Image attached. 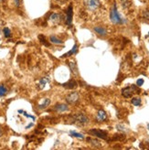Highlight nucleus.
Masks as SVG:
<instances>
[{"label": "nucleus", "mask_w": 149, "mask_h": 150, "mask_svg": "<svg viewBox=\"0 0 149 150\" xmlns=\"http://www.w3.org/2000/svg\"><path fill=\"white\" fill-rule=\"evenodd\" d=\"M110 19H111V21L114 24L119 25V24H123L125 22L123 18L119 14V12L117 10V7H116L115 4H114V6H113L111 11H110Z\"/></svg>", "instance_id": "obj_1"}, {"label": "nucleus", "mask_w": 149, "mask_h": 150, "mask_svg": "<svg viewBox=\"0 0 149 150\" xmlns=\"http://www.w3.org/2000/svg\"><path fill=\"white\" fill-rule=\"evenodd\" d=\"M74 118V122L77 123L78 125L80 126H86L89 124V118L87 117L85 115L83 114H78V115H75L73 116Z\"/></svg>", "instance_id": "obj_2"}, {"label": "nucleus", "mask_w": 149, "mask_h": 150, "mask_svg": "<svg viewBox=\"0 0 149 150\" xmlns=\"http://www.w3.org/2000/svg\"><path fill=\"white\" fill-rule=\"evenodd\" d=\"M84 5L89 10H96L101 6L100 0H84Z\"/></svg>", "instance_id": "obj_3"}, {"label": "nucleus", "mask_w": 149, "mask_h": 150, "mask_svg": "<svg viewBox=\"0 0 149 150\" xmlns=\"http://www.w3.org/2000/svg\"><path fill=\"white\" fill-rule=\"evenodd\" d=\"M136 92H138V89L136 88L135 85H131V86H128V87L125 88L122 90V94L123 96L125 98H129L131 97L133 94H135Z\"/></svg>", "instance_id": "obj_4"}, {"label": "nucleus", "mask_w": 149, "mask_h": 150, "mask_svg": "<svg viewBox=\"0 0 149 150\" xmlns=\"http://www.w3.org/2000/svg\"><path fill=\"white\" fill-rule=\"evenodd\" d=\"M90 134L92 136H95L96 137L102 138V139H106L108 136L107 132H105L103 130H100V129H92L90 130Z\"/></svg>", "instance_id": "obj_5"}, {"label": "nucleus", "mask_w": 149, "mask_h": 150, "mask_svg": "<svg viewBox=\"0 0 149 150\" xmlns=\"http://www.w3.org/2000/svg\"><path fill=\"white\" fill-rule=\"evenodd\" d=\"M79 99H80V95L78 92H71V93L68 94L66 96V101L70 104H76L77 102L79 101Z\"/></svg>", "instance_id": "obj_6"}, {"label": "nucleus", "mask_w": 149, "mask_h": 150, "mask_svg": "<svg viewBox=\"0 0 149 150\" xmlns=\"http://www.w3.org/2000/svg\"><path fill=\"white\" fill-rule=\"evenodd\" d=\"M72 6L70 5L69 7H68V9H67V17H66V23L67 25H71L72 23Z\"/></svg>", "instance_id": "obj_7"}, {"label": "nucleus", "mask_w": 149, "mask_h": 150, "mask_svg": "<svg viewBox=\"0 0 149 150\" xmlns=\"http://www.w3.org/2000/svg\"><path fill=\"white\" fill-rule=\"evenodd\" d=\"M54 109H55L57 112L59 113H63V112H67L69 110V106L65 104H58L54 106Z\"/></svg>", "instance_id": "obj_8"}, {"label": "nucleus", "mask_w": 149, "mask_h": 150, "mask_svg": "<svg viewBox=\"0 0 149 150\" xmlns=\"http://www.w3.org/2000/svg\"><path fill=\"white\" fill-rule=\"evenodd\" d=\"M107 119V115L104 112L103 110H100L98 111L97 115H96V120L98 122H103Z\"/></svg>", "instance_id": "obj_9"}, {"label": "nucleus", "mask_w": 149, "mask_h": 150, "mask_svg": "<svg viewBox=\"0 0 149 150\" xmlns=\"http://www.w3.org/2000/svg\"><path fill=\"white\" fill-rule=\"evenodd\" d=\"M88 141L90 142V144L92 146V147H95L97 148H100V147H103V143L100 142L99 140L97 139H92V138H88Z\"/></svg>", "instance_id": "obj_10"}, {"label": "nucleus", "mask_w": 149, "mask_h": 150, "mask_svg": "<svg viewBox=\"0 0 149 150\" xmlns=\"http://www.w3.org/2000/svg\"><path fill=\"white\" fill-rule=\"evenodd\" d=\"M93 29H94V31L97 33L98 35L105 36L106 34H107V30H106L104 28H103V27H95Z\"/></svg>", "instance_id": "obj_11"}, {"label": "nucleus", "mask_w": 149, "mask_h": 150, "mask_svg": "<svg viewBox=\"0 0 149 150\" xmlns=\"http://www.w3.org/2000/svg\"><path fill=\"white\" fill-rule=\"evenodd\" d=\"M49 19H50L52 22L58 23V22H59V20H60V15L58 14V13H52V14L50 15Z\"/></svg>", "instance_id": "obj_12"}, {"label": "nucleus", "mask_w": 149, "mask_h": 150, "mask_svg": "<svg viewBox=\"0 0 149 150\" xmlns=\"http://www.w3.org/2000/svg\"><path fill=\"white\" fill-rule=\"evenodd\" d=\"M49 39H50V42H52L53 44H56V45H62L63 44L62 40L59 39L56 36H50Z\"/></svg>", "instance_id": "obj_13"}, {"label": "nucleus", "mask_w": 149, "mask_h": 150, "mask_svg": "<svg viewBox=\"0 0 149 150\" xmlns=\"http://www.w3.org/2000/svg\"><path fill=\"white\" fill-rule=\"evenodd\" d=\"M48 82H49V78H42L41 80L39 81V84H38V86H39L40 89H43L44 86H45Z\"/></svg>", "instance_id": "obj_14"}, {"label": "nucleus", "mask_w": 149, "mask_h": 150, "mask_svg": "<svg viewBox=\"0 0 149 150\" xmlns=\"http://www.w3.org/2000/svg\"><path fill=\"white\" fill-rule=\"evenodd\" d=\"M49 104H50V100L49 99H46V100H44V102L42 103L41 104L38 105V109H45L47 108L48 106L49 105Z\"/></svg>", "instance_id": "obj_15"}, {"label": "nucleus", "mask_w": 149, "mask_h": 150, "mask_svg": "<svg viewBox=\"0 0 149 150\" xmlns=\"http://www.w3.org/2000/svg\"><path fill=\"white\" fill-rule=\"evenodd\" d=\"M77 83L75 82V81H69V82H67V83L63 84V86L65 88H68V89H73V88L76 87Z\"/></svg>", "instance_id": "obj_16"}, {"label": "nucleus", "mask_w": 149, "mask_h": 150, "mask_svg": "<svg viewBox=\"0 0 149 150\" xmlns=\"http://www.w3.org/2000/svg\"><path fill=\"white\" fill-rule=\"evenodd\" d=\"M7 93V89L5 85H0V97H3Z\"/></svg>", "instance_id": "obj_17"}, {"label": "nucleus", "mask_w": 149, "mask_h": 150, "mask_svg": "<svg viewBox=\"0 0 149 150\" xmlns=\"http://www.w3.org/2000/svg\"><path fill=\"white\" fill-rule=\"evenodd\" d=\"M69 68H70V70H71V71H72L73 73L78 74V69H77L76 64H75V63H74V62H69Z\"/></svg>", "instance_id": "obj_18"}, {"label": "nucleus", "mask_w": 149, "mask_h": 150, "mask_svg": "<svg viewBox=\"0 0 149 150\" xmlns=\"http://www.w3.org/2000/svg\"><path fill=\"white\" fill-rule=\"evenodd\" d=\"M77 50H78V45H75L73 46V48H72V49L70 50V51H69V52L67 53V54H65L64 56H62V57H68V56H69V55H72V54H74V53H76L77 52Z\"/></svg>", "instance_id": "obj_19"}, {"label": "nucleus", "mask_w": 149, "mask_h": 150, "mask_svg": "<svg viewBox=\"0 0 149 150\" xmlns=\"http://www.w3.org/2000/svg\"><path fill=\"white\" fill-rule=\"evenodd\" d=\"M132 104L135 106H138V105H140L141 104V99L139 97H135V98H133L132 99Z\"/></svg>", "instance_id": "obj_20"}, {"label": "nucleus", "mask_w": 149, "mask_h": 150, "mask_svg": "<svg viewBox=\"0 0 149 150\" xmlns=\"http://www.w3.org/2000/svg\"><path fill=\"white\" fill-rule=\"evenodd\" d=\"M69 134H70V136H74V137H77V138H80V139H83V138H84V136H83L81 134L76 133V132H74V131H71V132L69 133Z\"/></svg>", "instance_id": "obj_21"}, {"label": "nucleus", "mask_w": 149, "mask_h": 150, "mask_svg": "<svg viewBox=\"0 0 149 150\" xmlns=\"http://www.w3.org/2000/svg\"><path fill=\"white\" fill-rule=\"evenodd\" d=\"M3 32H4V35L6 38H9L11 36V32H10V29L8 28H4L3 29Z\"/></svg>", "instance_id": "obj_22"}, {"label": "nucleus", "mask_w": 149, "mask_h": 150, "mask_svg": "<svg viewBox=\"0 0 149 150\" xmlns=\"http://www.w3.org/2000/svg\"><path fill=\"white\" fill-rule=\"evenodd\" d=\"M38 38H39V40L42 42V44H44L45 46H49V44L47 43V40H46V38H45V37H44V35L40 34V35L38 36Z\"/></svg>", "instance_id": "obj_23"}, {"label": "nucleus", "mask_w": 149, "mask_h": 150, "mask_svg": "<svg viewBox=\"0 0 149 150\" xmlns=\"http://www.w3.org/2000/svg\"><path fill=\"white\" fill-rule=\"evenodd\" d=\"M143 16H144V18H145L149 19V8H146V10L143 12Z\"/></svg>", "instance_id": "obj_24"}, {"label": "nucleus", "mask_w": 149, "mask_h": 150, "mask_svg": "<svg viewBox=\"0 0 149 150\" xmlns=\"http://www.w3.org/2000/svg\"><path fill=\"white\" fill-rule=\"evenodd\" d=\"M121 1V4H122V6L124 7H128V0H120Z\"/></svg>", "instance_id": "obj_25"}, {"label": "nucleus", "mask_w": 149, "mask_h": 150, "mask_svg": "<svg viewBox=\"0 0 149 150\" xmlns=\"http://www.w3.org/2000/svg\"><path fill=\"white\" fill-rule=\"evenodd\" d=\"M136 84H137V86H142L143 84H144V80H143V79H139V80L136 81Z\"/></svg>", "instance_id": "obj_26"}, {"label": "nucleus", "mask_w": 149, "mask_h": 150, "mask_svg": "<svg viewBox=\"0 0 149 150\" xmlns=\"http://www.w3.org/2000/svg\"><path fill=\"white\" fill-rule=\"evenodd\" d=\"M117 129L119 130V131H125V127L124 126H122V125H118Z\"/></svg>", "instance_id": "obj_27"}, {"label": "nucleus", "mask_w": 149, "mask_h": 150, "mask_svg": "<svg viewBox=\"0 0 149 150\" xmlns=\"http://www.w3.org/2000/svg\"><path fill=\"white\" fill-rule=\"evenodd\" d=\"M20 2H21V0H15V4H16V6H17V7H19Z\"/></svg>", "instance_id": "obj_28"}, {"label": "nucleus", "mask_w": 149, "mask_h": 150, "mask_svg": "<svg viewBox=\"0 0 149 150\" xmlns=\"http://www.w3.org/2000/svg\"><path fill=\"white\" fill-rule=\"evenodd\" d=\"M58 2H59V3H65V1L66 0H57Z\"/></svg>", "instance_id": "obj_29"}, {"label": "nucleus", "mask_w": 149, "mask_h": 150, "mask_svg": "<svg viewBox=\"0 0 149 150\" xmlns=\"http://www.w3.org/2000/svg\"><path fill=\"white\" fill-rule=\"evenodd\" d=\"M2 136V130L0 129V136Z\"/></svg>", "instance_id": "obj_30"}, {"label": "nucleus", "mask_w": 149, "mask_h": 150, "mask_svg": "<svg viewBox=\"0 0 149 150\" xmlns=\"http://www.w3.org/2000/svg\"><path fill=\"white\" fill-rule=\"evenodd\" d=\"M148 128H149V125H148Z\"/></svg>", "instance_id": "obj_31"}]
</instances>
